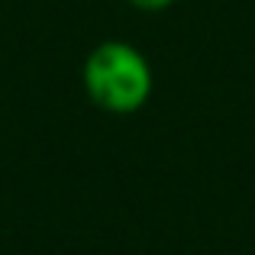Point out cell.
Wrapping results in <instances>:
<instances>
[{
  "mask_svg": "<svg viewBox=\"0 0 255 255\" xmlns=\"http://www.w3.org/2000/svg\"><path fill=\"white\" fill-rule=\"evenodd\" d=\"M126 3L142 10V13H162V10H168V6H174L178 0H126Z\"/></svg>",
  "mask_w": 255,
  "mask_h": 255,
  "instance_id": "obj_2",
  "label": "cell"
},
{
  "mask_svg": "<svg viewBox=\"0 0 255 255\" xmlns=\"http://www.w3.org/2000/svg\"><path fill=\"white\" fill-rule=\"evenodd\" d=\"M81 84L94 107L113 117H129L149 104L155 91V71L139 45L126 39H107L87 52Z\"/></svg>",
  "mask_w": 255,
  "mask_h": 255,
  "instance_id": "obj_1",
  "label": "cell"
}]
</instances>
